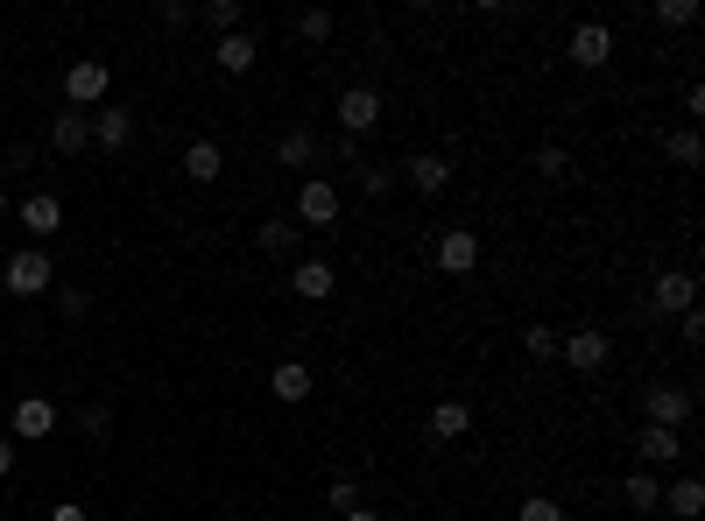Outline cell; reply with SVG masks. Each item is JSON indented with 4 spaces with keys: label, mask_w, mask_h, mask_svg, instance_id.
<instances>
[{
    "label": "cell",
    "mask_w": 705,
    "mask_h": 521,
    "mask_svg": "<svg viewBox=\"0 0 705 521\" xmlns=\"http://www.w3.org/2000/svg\"><path fill=\"white\" fill-rule=\"evenodd\" d=\"M106 85H113L106 56H79V64L64 71V100L71 106H106Z\"/></svg>",
    "instance_id": "6da1fadb"
},
{
    "label": "cell",
    "mask_w": 705,
    "mask_h": 521,
    "mask_svg": "<svg viewBox=\"0 0 705 521\" xmlns=\"http://www.w3.org/2000/svg\"><path fill=\"white\" fill-rule=\"evenodd\" d=\"M43 289H56V268H50L43 247H22L8 261V296H43Z\"/></svg>",
    "instance_id": "7a4b0ae2"
},
{
    "label": "cell",
    "mask_w": 705,
    "mask_h": 521,
    "mask_svg": "<svg viewBox=\"0 0 705 521\" xmlns=\"http://www.w3.org/2000/svg\"><path fill=\"white\" fill-rule=\"evenodd\" d=\"M297 226H339V184H332V177H303V190H297Z\"/></svg>",
    "instance_id": "3957f363"
},
{
    "label": "cell",
    "mask_w": 705,
    "mask_h": 521,
    "mask_svg": "<svg viewBox=\"0 0 705 521\" xmlns=\"http://www.w3.org/2000/svg\"><path fill=\"white\" fill-rule=\"evenodd\" d=\"M367 127H381V92L374 85H353V92H339V134H367Z\"/></svg>",
    "instance_id": "277c9868"
},
{
    "label": "cell",
    "mask_w": 705,
    "mask_h": 521,
    "mask_svg": "<svg viewBox=\"0 0 705 521\" xmlns=\"http://www.w3.org/2000/svg\"><path fill=\"white\" fill-rule=\"evenodd\" d=\"M437 268H445V275H473V268H480V233H473V226L437 233Z\"/></svg>",
    "instance_id": "5b68a950"
},
{
    "label": "cell",
    "mask_w": 705,
    "mask_h": 521,
    "mask_svg": "<svg viewBox=\"0 0 705 521\" xmlns=\"http://www.w3.org/2000/svg\"><path fill=\"white\" fill-rule=\"evenodd\" d=\"M571 64H579V71H600L606 64V56H614V29H606V22H579V29H571Z\"/></svg>",
    "instance_id": "8992f818"
},
{
    "label": "cell",
    "mask_w": 705,
    "mask_h": 521,
    "mask_svg": "<svg viewBox=\"0 0 705 521\" xmlns=\"http://www.w3.org/2000/svg\"><path fill=\"white\" fill-rule=\"evenodd\" d=\"M606 353H614V345H606V332H564V338H558V360L579 366V374H600Z\"/></svg>",
    "instance_id": "52a82bcc"
},
{
    "label": "cell",
    "mask_w": 705,
    "mask_h": 521,
    "mask_svg": "<svg viewBox=\"0 0 705 521\" xmlns=\"http://www.w3.org/2000/svg\"><path fill=\"white\" fill-rule=\"evenodd\" d=\"M692 296H698V282L684 275V268H663V275H656V289H650L656 317H684V311H692Z\"/></svg>",
    "instance_id": "ba28073f"
},
{
    "label": "cell",
    "mask_w": 705,
    "mask_h": 521,
    "mask_svg": "<svg viewBox=\"0 0 705 521\" xmlns=\"http://www.w3.org/2000/svg\"><path fill=\"white\" fill-rule=\"evenodd\" d=\"M92 142H100L106 156L135 148V113H127V106H100V113H92Z\"/></svg>",
    "instance_id": "9c48e42d"
},
{
    "label": "cell",
    "mask_w": 705,
    "mask_h": 521,
    "mask_svg": "<svg viewBox=\"0 0 705 521\" xmlns=\"http://www.w3.org/2000/svg\"><path fill=\"white\" fill-rule=\"evenodd\" d=\"M642 409H650L656 430H684V423H692V395H684V388H663V381H656V388L642 395Z\"/></svg>",
    "instance_id": "30bf717a"
},
{
    "label": "cell",
    "mask_w": 705,
    "mask_h": 521,
    "mask_svg": "<svg viewBox=\"0 0 705 521\" xmlns=\"http://www.w3.org/2000/svg\"><path fill=\"white\" fill-rule=\"evenodd\" d=\"M56 430V402L50 395H22V402H14V437H22V444H43Z\"/></svg>",
    "instance_id": "8fae6325"
},
{
    "label": "cell",
    "mask_w": 705,
    "mask_h": 521,
    "mask_svg": "<svg viewBox=\"0 0 705 521\" xmlns=\"http://www.w3.org/2000/svg\"><path fill=\"white\" fill-rule=\"evenodd\" d=\"M50 148H56V156H85V148H92V113H79V106L56 113V121H50Z\"/></svg>",
    "instance_id": "7c38bea8"
},
{
    "label": "cell",
    "mask_w": 705,
    "mask_h": 521,
    "mask_svg": "<svg viewBox=\"0 0 705 521\" xmlns=\"http://www.w3.org/2000/svg\"><path fill=\"white\" fill-rule=\"evenodd\" d=\"M635 458H642V472H650V466H677V458H684V437H677V430H656V423H642Z\"/></svg>",
    "instance_id": "4fadbf2b"
},
{
    "label": "cell",
    "mask_w": 705,
    "mask_h": 521,
    "mask_svg": "<svg viewBox=\"0 0 705 521\" xmlns=\"http://www.w3.org/2000/svg\"><path fill=\"white\" fill-rule=\"evenodd\" d=\"M255 35H247V29H234V35H219V43H212V64L226 71V79H247V71H255Z\"/></svg>",
    "instance_id": "5bb4252c"
},
{
    "label": "cell",
    "mask_w": 705,
    "mask_h": 521,
    "mask_svg": "<svg viewBox=\"0 0 705 521\" xmlns=\"http://www.w3.org/2000/svg\"><path fill=\"white\" fill-rule=\"evenodd\" d=\"M255 247H261L269 261H297L303 226H290V219H261V226H255Z\"/></svg>",
    "instance_id": "9a60e30c"
},
{
    "label": "cell",
    "mask_w": 705,
    "mask_h": 521,
    "mask_svg": "<svg viewBox=\"0 0 705 521\" xmlns=\"http://www.w3.org/2000/svg\"><path fill=\"white\" fill-rule=\"evenodd\" d=\"M311 388H318V381H311V366H303V360H282L276 374H269V395L290 402V409H297V402H311Z\"/></svg>",
    "instance_id": "2e32d148"
},
{
    "label": "cell",
    "mask_w": 705,
    "mask_h": 521,
    "mask_svg": "<svg viewBox=\"0 0 705 521\" xmlns=\"http://www.w3.org/2000/svg\"><path fill=\"white\" fill-rule=\"evenodd\" d=\"M290 289H297L303 303H325L332 289H339V275H332V261H297L290 268Z\"/></svg>",
    "instance_id": "e0dca14e"
},
{
    "label": "cell",
    "mask_w": 705,
    "mask_h": 521,
    "mask_svg": "<svg viewBox=\"0 0 705 521\" xmlns=\"http://www.w3.org/2000/svg\"><path fill=\"white\" fill-rule=\"evenodd\" d=\"M14 211H22V226H29L35 240H50L56 226H64V205H56L50 190H35V198H22V205H14Z\"/></svg>",
    "instance_id": "ac0fdd59"
},
{
    "label": "cell",
    "mask_w": 705,
    "mask_h": 521,
    "mask_svg": "<svg viewBox=\"0 0 705 521\" xmlns=\"http://www.w3.org/2000/svg\"><path fill=\"white\" fill-rule=\"evenodd\" d=\"M424 430H431V444H459V437L473 430V409H466V402H437Z\"/></svg>",
    "instance_id": "d6986e66"
},
{
    "label": "cell",
    "mask_w": 705,
    "mask_h": 521,
    "mask_svg": "<svg viewBox=\"0 0 705 521\" xmlns=\"http://www.w3.org/2000/svg\"><path fill=\"white\" fill-rule=\"evenodd\" d=\"M403 184H416L424 198H437V190L452 184V163H445V156H409V163H403Z\"/></svg>",
    "instance_id": "ffe728a7"
},
{
    "label": "cell",
    "mask_w": 705,
    "mask_h": 521,
    "mask_svg": "<svg viewBox=\"0 0 705 521\" xmlns=\"http://www.w3.org/2000/svg\"><path fill=\"white\" fill-rule=\"evenodd\" d=\"M276 163H282V169H311V163H318V134H311V127H290V134L276 142Z\"/></svg>",
    "instance_id": "44dd1931"
},
{
    "label": "cell",
    "mask_w": 705,
    "mask_h": 521,
    "mask_svg": "<svg viewBox=\"0 0 705 521\" xmlns=\"http://www.w3.org/2000/svg\"><path fill=\"white\" fill-rule=\"evenodd\" d=\"M219 169H226L219 142H190V148H184V177H190V184H219Z\"/></svg>",
    "instance_id": "7402d4cb"
},
{
    "label": "cell",
    "mask_w": 705,
    "mask_h": 521,
    "mask_svg": "<svg viewBox=\"0 0 705 521\" xmlns=\"http://www.w3.org/2000/svg\"><path fill=\"white\" fill-rule=\"evenodd\" d=\"M656 508H671L677 521H698V508H705V487H698V479H671V493H663Z\"/></svg>",
    "instance_id": "603a6c76"
},
{
    "label": "cell",
    "mask_w": 705,
    "mask_h": 521,
    "mask_svg": "<svg viewBox=\"0 0 705 521\" xmlns=\"http://www.w3.org/2000/svg\"><path fill=\"white\" fill-rule=\"evenodd\" d=\"M621 493H628V508H642V514H656V500H663V479H656V472H642V466H635V472H628V487H621Z\"/></svg>",
    "instance_id": "cb8c5ba5"
},
{
    "label": "cell",
    "mask_w": 705,
    "mask_h": 521,
    "mask_svg": "<svg viewBox=\"0 0 705 521\" xmlns=\"http://www.w3.org/2000/svg\"><path fill=\"white\" fill-rule=\"evenodd\" d=\"M663 156H671L677 169H692L705 156V142H698V127H677V134H663Z\"/></svg>",
    "instance_id": "d4e9b609"
},
{
    "label": "cell",
    "mask_w": 705,
    "mask_h": 521,
    "mask_svg": "<svg viewBox=\"0 0 705 521\" xmlns=\"http://www.w3.org/2000/svg\"><path fill=\"white\" fill-rule=\"evenodd\" d=\"M240 14H247L240 0H205V8H198V22H205V29H219V35H234V29H240Z\"/></svg>",
    "instance_id": "484cf974"
},
{
    "label": "cell",
    "mask_w": 705,
    "mask_h": 521,
    "mask_svg": "<svg viewBox=\"0 0 705 521\" xmlns=\"http://www.w3.org/2000/svg\"><path fill=\"white\" fill-rule=\"evenodd\" d=\"M537 169H543L550 184H571V156H564L558 142H543V148H537Z\"/></svg>",
    "instance_id": "4316f807"
},
{
    "label": "cell",
    "mask_w": 705,
    "mask_h": 521,
    "mask_svg": "<svg viewBox=\"0 0 705 521\" xmlns=\"http://www.w3.org/2000/svg\"><path fill=\"white\" fill-rule=\"evenodd\" d=\"M297 35H303V43H325V35H332V8H303L297 14Z\"/></svg>",
    "instance_id": "83f0119b"
},
{
    "label": "cell",
    "mask_w": 705,
    "mask_h": 521,
    "mask_svg": "<svg viewBox=\"0 0 705 521\" xmlns=\"http://www.w3.org/2000/svg\"><path fill=\"white\" fill-rule=\"evenodd\" d=\"M516 521H571V514H564V508H558V500H550V493H529L522 508H516Z\"/></svg>",
    "instance_id": "f1b7e54d"
},
{
    "label": "cell",
    "mask_w": 705,
    "mask_h": 521,
    "mask_svg": "<svg viewBox=\"0 0 705 521\" xmlns=\"http://www.w3.org/2000/svg\"><path fill=\"white\" fill-rule=\"evenodd\" d=\"M522 353H529V360H558V332H550V324H529V332H522Z\"/></svg>",
    "instance_id": "f546056e"
},
{
    "label": "cell",
    "mask_w": 705,
    "mask_h": 521,
    "mask_svg": "<svg viewBox=\"0 0 705 521\" xmlns=\"http://www.w3.org/2000/svg\"><path fill=\"white\" fill-rule=\"evenodd\" d=\"M656 22H663V29H692L698 8H692V0H656Z\"/></svg>",
    "instance_id": "4dcf8cb0"
},
{
    "label": "cell",
    "mask_w": 705,
    "mask_h": 521,
    "mask_svg": "<svg viewBox=\"0 0 705 521\" xmlns=\"http://www.w3.org/2000/svg\"><path fill=\"white\" fill-rule=\"evenodd\" d=\"M395 184H403V177H395V169H381V163H367V169H360V190H367V198H388Z\"/></svg>",
    "instance_id": "1f68e13d"
},
{
    "label": "cell",
    "mask_w": 705,
    "mask_h": 521,
    "mask_svg": "<svg viewBox=\"0 0 705 521\" xmlns=\"http://www.w3.org/2000/svg\"><path fill=\"white\" fill-rule=\"evenodd\" d=\"M79 430H85V437H106V430H113V409H106V402H85V409H79Z\"/></svg>",
    "instance_id": "d6a6232c"
},
{
    "label": "cell",
    "mask_w": 705,
    "mask_h": 521,
    "mask_svg": "<svg viewBox=\"0 0 705 521\" xmlns=\"http://www.w3.org/2000/svg\"><path fill=\"white\" fill-rule=\"evenodd\" d=\"M325 500H332L339 514H353V508H360V487H353V479H332V487H325Z\"/></svg>",
    "instance_id": "836d02e7"
},
{
    "label": "cell",
    "mask_w": 705,
    "mask_h": 521,
    "mask_svg": "<svg viewBox=\"0 0 705 521\" xmlns=\"http://www.w3.org/2000/svg\"><path fill=\"white\" fill-rule=\"evenodd\" d=\"M56 311H64V317H85L92 296H85V289H56Z\"/></svg>",
    "instance_id": "e575fe53"
},
{
    "label": "cell",
    "mask_w": 705,
    "mask_h": 521,
    "mask_svg": "<svg viewBox=\"0 0 705 521\" xmlns=\"http://www.w3.org/2000/svg\"><path fill=\"white\" fill-rule=\"evenodd\" d=\"M163 22L184 29V22H198V8H184V0H163Z\"/></svg>",
    "instance_id": "d590c367"
},
{
    "label": "cell",
    "mask_w": 705,
    "mask_h": 521,
    "mask_svg": "<svg viewBox=\"0 0 705 521\" xmlns=\"http://www.w3.org/2000/svg\"><path fill=\"white\" fill-rule=\"evenodd\" d=\"M677 332H684V345H698V338H705V317H698V311H684V317H677Z\"/></svg>",
    "instance_id": "8d00e7d4"
},
{
    "label": "cell",
    "mask_w": 705,
    "mask_h": 521,
    "mask_svg": "<svg viewBox=\"0 0 705 521\" xmlns=\"http://www.w3.org/2000/svg\"><path fill=\"white\" fill-rule=\"evenodd\" d=\"M50 521H92V514L79 508V500H64V508H50Z\"/></svg>",
    "instance_id": "74e56055"
},
{
    "label": "cell",
    "mask_w": 705,
    "mask_h": 521,
    "mask_svg": "<svg viewBox=\"0 0 705 521\" xmlns=\"http://www.w3.org/2000/svg\"><path fill=\"white\" fill-rule=\"evenodd\" d=\"M8 472H14V444L0 437V479H8Z\"/></svg>",
    "instance_id": "f35d334b"
},
{
    "label": "cell",
    "mask_w": 705,
    "mask_h": 521,
    "mask_svg": "<svg viewBox=\"0 0 705 521\" xmlns=\"http://www.w3.org/2000/svg\"><path fill=\"white\" fill-rule=\"evenodd\" d=\"M346 521H388V514H374V508H353V514H346Z\"/></svg>",
    "instance_id": "ab89813d"
},
{
    "label": "cell",
    "mask_w": 705,
    "mask_h": 521,
    "mask_svg": "<svg viewBox=\"0 0 705 521\" xmlns=\"http://www.w3.org/2000/svg\"><path fill=\"white\" fill-rule=\"evenodd\" d=\"M8 211H14V205H8V190H0V219H8Z\"/></svg>",
    "instance_id": "60d3db41"
}]
</instances>
